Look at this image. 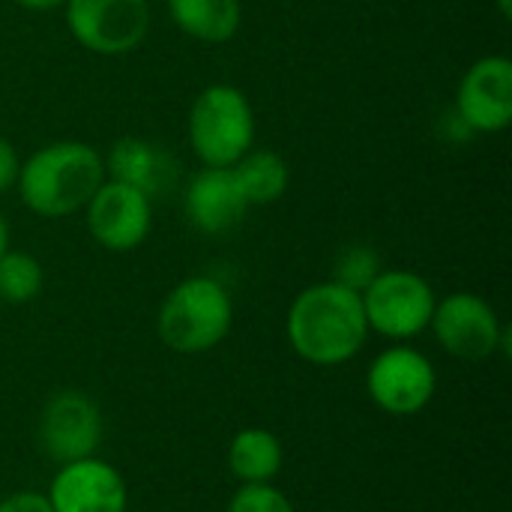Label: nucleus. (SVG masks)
I'll return each instance as SVG.
<instances>
[{"label":"nucleus","mask_w":512,"mask_h":512,"mask_svg":"<svg viewBox=\"0 0 512 512\" xmlns=\"http://www.w3.org/2000/svg\"><path fill=\"white\" fill-rule=\"evenodd\" d=\"M237 174V183L249 201V207L273 204L288 192L291 171L288 162L273 150H249L237 165H231Z\"/></svg>","instance_id":"f3484780"},{"label":"nucleus","mask_w":512,"mask_h":512,"mask_svg":"<svg viewBox=\"0 0 512 512\" xmlns=\"http://www.w3.org/2000/svg\"><path fill=\"white\" fill-rule=\"evenodd\" d=\"M63 9L72 39L102 57L135 51L150 30L147 0H66Z\"/></svg>","instance_id":"6e6552de"},{"label":"nucleus","mask_w":512,"mask_h":512,"mask_svg":"<svg viewBox=\"0 0 512 512\" xmlns=\"http://www.w3.org/2000/svg\"><path fill=\"white\" fill-rule=\"evenodd\" d=\"M105 435L99 405L81 390L54 393L39 414V447L54 465L96 456Z\"/></svg>","instance_id":"1a4fd4ad"},{"label":"nucleus","mask_w":512,"mask_h":512,"mask_svg":"<svg viewBox=\"0 0 512 512\" xmlns=\"http://www.w3.org/2000/svg\"><path fill=\"white\" fill-rule=\"evenodd\" d=\"M291 351L309 366L333 369L351 363L369 342V324L357 291L339 282L303 288L285 315Z\"/></svg>","instance_id":"f257e3e1"},{"label":"nucleus","mask_w":512,"mask_h":512,"mask_svg":"<svg viewBox=\"0 0 512 512\" xmlns=\"http://www.w3.org/2000/svg\"><path fill=\"white\" fill-rule=\"evenodd\" d=\"M105 180V159L84 141H51L33 150L18 171L24 207L42 219H66L87 207Z\"/></svg>","instance_id":"f03ea898"},{"label":"nucleus","mask_w":512,"mask_h":512,"mask_svg":"<svg viewBox=\"0 0 512 512\" xmlns=\"http://www.w3.org/2000/svg\"><path fill=\"white\" fill-rule=\"evenodd\" d=\"M234 324L228 288L210 276H189L168 291L156 315V333L174 354H207L219 348Z\"/></svg>","instance_id":"7ed1b4c3"},{"label":"nucleus","mask_w":512,"mask_h":512,"mask_svg":"<svg viewBox=\"0 0 512 512\" xmlns=\"http://www.w3.org/2000/svg\"><path fill=\"white\" fill-rule=\"evenodd\" d=\"M429 330L435 333L438 345L456 360L480 363L495 357L498 351L510 354V330L498 318L495 306L471 291H456L438 300Z\"/></svg>","instance_id":"423d86ee"},{"label":"nucleus","mask_w":512,"mask_h":512,"mask_svg":"<svg viewBox=\"0 0 512 512\" xmlns=\"http://www.w3.org/2000/svg\"><path fill=\"white\" fill-rule=\"evenodd\" d=\"M171 21L192 39L219 45L240 30V0H168Z\"/></svg>","instance_id":"dca6fc26"},{"label":"nucleus","mask_w":512,"mask_h":512,"mask_svg":"<svg viewBox=\"0 0 512 512\" xmlns=\"http://www.w3.org/2000/svg\"><path fill=\"white\" fill-rule=\"evenodd\" d=\"M498 9H501V15H504V18H510V15H512V0H498Z\"/></svg>","instance_id":"393cba45"},{"label":"nucleus","mask_w":512,"mask_h":512,"mask_svg":"<svg viewBox=\"0 0 512 512\" xmlns=\"http://www.w3.org/2000/svg\"><path fill=\"white\" fill-rule=\"evenodd\" d=\"M45 282L42 264L18 249H6L0 255V303L24 306L39 297Z\"/></svg>","instance_id":"a211bd4d"},{"label":"nucleus","mask_w":512,"mask_h":512,"mask_svg":"<svg viewBox=\"0 0 512 512\" xmlns=\"http://www.w3.org/2000/svg\"><path fill=\"white\" fill-rule=\"evenodd\" d=\"M228 512H297L294 501L276 486V483H246L240 486L231 501Z\"/></svg>","instance_id":"aec40b11"},{"label":"nucleus","mask_w":512,"mask_h":512,"mask_svg":"<svg viewBox=\"0 0 512 512\" xmlns=\"http://www.w3.org/2000/svg\"><path fill=\"white\" fill-rule=\"evenodd\" d=\"M84 213L90 237L108 252L138 249L153 228V198L111 177L102 180Z\"/></svg>","instance_id":"9d476101"},{"label":"nucleus","mask_w":512,"mask_h":512,"mask_svg":"<svg viewBox=\"0 0 512 512\" xmlns=\"http://www.w3.org/2000/svg\"><path fill=\"white\" fill-rule=\"evenodd\" d=\"M456 120L483 135L504 132L512 123V60L504 54L480 57L459 81Z\"/></svg>","instance_id":"f8f14e48"},{"label":"nucleus","mask_w":512,"mask_h":512,"mask_svg":"<svg viewBox=\"0 0 512 512\" xmlns=\"http://www.w3.org/2000/svg\"><path fill=\"white\" fill-rule=\"evenodd\" d=\"M282 462H285L282 441L270 429L246 426L228 444V468L240 480V486L273 483L282 471Z\"/></svg>","instance_id":"2eb2a0df"},{"label":"nucleus","mask_w":512,"mask_h":512,"mask_svg":"<svg viewBox=\"0 0 512 512\" xmlns=\"http://www.w3.org/2000/svg\"><path fill=\"white\" fill-rule=\"evenodd\" d=\"M18 171H21V159H18V153L12 147V141L6 135H0V195L15 189Z\"/></svg>","instance_id":"4be33fe9"},{"label":"nucleus","mask_w":512,"mask_h":512,"mask_svg":"<svg viewBox=\"0 0 512 512\" xmlns=\"http://www.w3.org/2000/svg\"><path fill=\"white\" fill-rule=\"evenodd\" d=\"M381 255L372 249V246H348L342 249V255L336 258V267H333V282L363 294L369 288V282L381 273Z\"/></svg>","instance_id":"6ab92c4d"},{"label":"nucleus","mask_w":512,"mask_h":512,"mask_svg":"<svg viewBox=\"0 0 512 512\" xmlns=\"http://www.w3.org/2000/svg\"><path fill=\"white\" fill-rule=\"evenodd\" d=\"M168 174H171L168 156L156 144L135 138V135L120 138L105 159V177L126 183V186H135L150 198L165 189Z\"/></svg>","instance_id":"4468645a"},{"label":"nucleus","mask_w":512,"mask_h":512,"mask_svg":"<svg viewBox=\"0 0 512 512\" xmlns=\"http://www.w3.org/2000/svg\"><path fill=\"white\" fill-rule=\"evenodd\" d=\"M189 144L204 168H231L255 144V111L240 87L210 84L189 108Z\"/></svg>","instance_id":"20e7f679"},{"label":"nucleus","mask_w":512,"mask_h":512,"mask_svg":"<svg viewBox=\"0 0 512 512\" xmlns=\"http://www.w3.org/2000/svg\"><path fill=\"white\" fill-rule=\"evenodd\" d=\"M369 333L390 342H411L423 336L435 312V288L414 270H381L360 294Z\"/></svg>","instance_id":"39448f33"},{"label":"nucleus","mask_w":512,"mask_h":512,"mask_svg":"<svg viewBox=\"0 0 512 512\" xmlns=\"http://www.w3.org/2000/svg\"><path fill=\"white\" fill-rule=\"evenodd\" d=\"M54 512H126L129 486L126 477L105 459L87 456L57 465L48 492Z\"/></svg>","instance_id":"9b49d317"},{"label":"nucleus","mask_w":512,"mask_h":512,"mask_svg":"<svg viewBox=\"0 0 512 512\" xmlns=\"http://www.w3.org/2000/svg\"><path fill=\"white\" fill-rule=\"evenodd\" d=\"M0 512H54V510H51V504H48L45 492H27V489H21V492H12V495H6V498L0 501Z\"/></svg>","instance_id":"412c9836"},{"label":"nucleus","mask_w":512,"mask_h":512,"mask_svg":"<svg viewBox=\"0 0 512 512\" xmlns=\"http://www.w3.org/2000/svg\"><path fill=\"white\" fill-rule=\"evenodd\" d=\"M9 249V225H6V219H3V213H0V255Z\"/></svg>","instance_id":"b1692460"},{"label":"nucleus","mask_w":512,"mask_h":512,"mask_svg":"<svg viewBox=\"0 0 512 512\" xmlns=\"http://www.w3.org/2000/svg\"><path fill=\"white\" fill-rule=\"evenodd\" d=\"M366 393L378 411L390 417H414L432 405L438 393V372L423 351L408 342H393V348H384L372 360L366 372Z\"/></svg>","instance_id":"0eeeda50"},{"label":"nucleus","mask_w":512,"mask_h":512,"mask_svg":"<svg viewBox=\"0 0 512 512\" xmlns=\"http://www.w3.org/2000/svg\"><path fill=\"white\" fill-rule=\"evenodd\" d=\"M183 207L192 228L201 234H228L243 222L249 201L234 168H201L186 186Z\"/></svg>","instance_id":"ddd939ff"},{"label":"nucleus","mask_w":512,"mask_h":512,"mask_svg":"<svg viewBox=\"0 0 512 512\" xmlns=\"http://www.w3.org/2000/svg\"><path fill=\"white\" fill-rule=\"evenodd\" d=\"M21 9H30V12H51V9H63L66 0H15Z\"/></svg>","instance_id":"5701e85b"}]
</instances>
